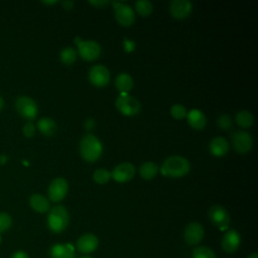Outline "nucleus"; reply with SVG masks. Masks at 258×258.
I'll return each mask as SVG.
<instances>
[{"mask_svg":"<svg viewBox=\"0 0 258 258\" xmlns=\"http://www.w3.org/2000/svg\"><path fill=\"white\" fill-rule=\"evenodd\" d=\"M190 164L185 157L172 155L167 157L161 165V173L169 177H182L188 173Z\"/></svg>","mask_w":258,"mask_h":258,"instance_id":"1","label":"nucleus"},{"mask_svg":"<svg viewBox=\"0 0 258 258\" xmlns=\"http://www.w3.org/2000/svg\"><path fill=\"white\" fill-rule=\"evenodd\" d=\"M80 154L88 162L97 161L103 152L101 141L93 134L85 135L80 142Z\"/></svg>","mask_w":258,"mask_h":258,"instance_id":"2","label":"nucleus"},{"mask_svg":"<svg viewBox=\"0 0 258 258\" xmlns=\"http://www.w3.org/2000/svg\"><path fill=\"white\" fill-rule=\"evenodd\" d=\"M70 216L63 206H55L49 210L47 217V226L53 233H61L69 225Z\"/></svg>","mask_w":258,"mask_h":258,"instance_id":"3","label":"nucleus"},{"mask_svg":"<svg viewBox=\"0 0 258 258\" xmlns=\"http://www.w3.org/2000/svg\"><path fill=\"white\" fill-rule=\"evenodd\" d=\"M115 105L117 110L125 116H134L140 112V102L133 96L127 94H120L116 99Z\"/></svg>","mask_w":258,"mask_h":258,"instance_id":"4","label":"nucleus"},{"mask_svg":"<svg viewBox=\"0 0 258 258\" xmlns=\"http://www.w3.org/2000/svg\"><path fill=\"white\" fill-rule=\"evenodd\" d=\"M15 108L17 113L28 121L35 119L38 113L36 103L28 96H19L15 101Z\"/></svg>","mask_w":258,"mask_h":258,"instance_id":"5","label":"nucleus"},{"mask_svg":"<svg viewBox=\"0 0 258 258\" xmlns=\"http://www.w3.org/2000/svg\"><path fill=\"white\" fill-rule=\"evenodd\" d=\"M76 43L78 45L79 54L85 60H95L101 54V46L94 40H82L77 37Z\"/></svg>","mask_w":258,"mask_h":258,"instance_id":"6","label":"nucleus"},{"mask_svg":"<svg viewBox=\"0 0 258 258\" xmlns=\"http://www.w3.org/2000/svg\"><path fill=\"white\" fill-rule=\"evenodd\" d=\"M208 216L212 224L221 230L227 229L230 225V222H231L230 215L228 211L220 205H215L211 207L208 212Z\"/></svg>","mask_w":258,"mask_h":258,"instance_id":"7","label":"nucleus"},{"mask_svg":"<svg viewBox=\"0 0 258 258\" xmlns=\"http://www.w3.org/2000/svg\"><path fill=\"white\" fill-rule=\"evenodd\" d=\"M112 4L115 11V18L118 23L122 26H131L135 21V13L133 9L129 5L117 1H114Z\"/></svg>","mask_w":258,"mask_h":258,"instance_id":"8","label":"nucleus"},{"mask_svg":"<svg viewBox=\"0 0 258 258\" xmlns=\"http://www.w3.org/2000/svg\"><path fill=\"white\" fill-rule=\"evenodd\" d=\"M232 145L234 149L241 154L247 153L252 149L253 146V139L252 136L245 131L238 130L232 133L231 135Z\"/></svg>","mask_w":258,"mask_h":258,"instance_id":"9","label":"nucleus"},{"mask_svg":"<svg viewBox=\"0 0 258 258\" xmlns=\"http://www.w3.org/2000/svg\"><path fill=\"white\" fill-rule=\"evenodd\" d=\"M69 184L63 177H56L51 180L47 188L48 199L51 202H60L68 194Z\"/></svg>","mask_w":258,"mask_h":258,"instance_id":"10","label":"nucleus"},{"mask_svg":"<svg viewBox=\"0 0 258 258\" xmlns=\"http://www.w3.org/2000/svg\"><path fill=\"white\" fill-rule=\"evenodd\" d=\"M89 80L95 87H105L110 82V72L103 64L93 66L89 71Z\"/></svg>","mask_w":258,"mask_h":258,"instance_id":"11","label":"nucleus"},{"mask_svg":"<svg viewBox=\"0 0 258 258\" xmlns=\"http://www.w3.org/2000/svg\"><path fill=\"white\" fill-rule=\"evenodd\" d=\"M135 166L130 162H123L116 165L112 172L111 177L117 182H127L131 180L135 175Z\"/></svg>","mask_w":258,"mask_h":258,"instance_id":"12","label":"nucleus"},{"mask_svg":"<svg viewBox=\"0 0 258 258\" xmlns=\"http://www.w3.org/2000/svg\"><path fill=\"white\" fill-rule=\"evenodd\" d=\"M204 234L205 231L202 224L198 222H191L184 228L183 238L188 245H197L203 240Z\"/></svg>","mask_w":258,"mask_h":258,"instance_id":"13","label":"nucleus"},{"mask_svg":"<svg viewBox=\"0 0 258 258\" xmlns=\"http://www.w3.org/2000/svg\"><path fill=\"white\" fill-rule=\"evenodd\" d=\"M192 6L188 0H173L169 4V12L173 18L184 19L191 13Z\"/></svg>","mask_w":258,"mask_h":258,"instance_id":"14","label":"nucleus"},{"mask_svg":"<svg viewBox=\"0 0 258 258\" xmlns=\"http://www.w3.org/2000/svg\"><path fill=\"white\" fill-rule=\"evenodd\" d=\"M241 244L240 234L236 230L227 231L222 239V248L227 253L236 252Z\"/></svg>","mask_w":258,"mask_h":258,"instance_id":"15","label":"nucleus"},{"mask_svg":"<svg viewBox=\"0 0 258 258\" xmlns=\"http://www.w3.org/2000/svg\"><path fill=\"white\" fill-rule=\"evenodd\" d=\"M98 246H99V240L97 236L91 233L82 235L77 241V249L84 254H89L94 252L98 248Z\"/></svg>","mask_w":258,"mask_h":258,"instance_id":"16","label":"nucleus"},{"mask_svg":"<svg viewBox=\"0 0 258 258\" xmlns=\"http://www.w3.org/2000/svg\"><path fill=\"white\" fill-rule=\"evenodd\" d=\"M229 148H230V145H229L228 141L226 140V138H224L222 136L213 138L209 144L210 152L214 156H217V157H222V156L226 155L229 151Z\"/></svg>","mask_w":258,"mask_h":258,"instance_id":"17","label":"nucleus"},{"mask_svg":"<svg viewBox=\"0 0 258 258\" xmlns=\"http://www.w3.org/2000/svg\"><path fill=\"white\" fill-rule=\"evenodd\" d=\"M50 257L51 258H75V248L72 244H54L50 248Z\"/></svg>","mask_w":258,"mask_h":258,"instance_id":"18","label":"nucleus"},{"mask_svg":"<svg viewBox=\"0 0 258 258\" xmlns=\"http://www.w3.org/2000/svg\"><path fill=\"white\" fill-rule=\"evenodd\" d=\"M186 120L188 125L196 130H203L207 125V118L205 114L198 109L190 110L186 114Z\"/></svg>","mask_w":258,"mask_h":258,"instance_id":"19","label":"nucleus"},{"mask_svg":"<svg viewBox=\"0 0 258 258\" xmlns=\"http://www.w3.org/2000/svg\"><path fill=\"white\" fill-rule=\"evenodd\" d=\"M29 206L32 210H34L37 213H46L49 211L50 205L48 200L40 195V194H33L29 198Z\"/></svg>","mask_w":258,"mask_h":258,"instance_id":"20","label":"nucleus"},{"mask_svg":"<svg viewBox=\"0 0 258 258\" xmlns=\"http://www.w3.org/2000/svg\"><path fill=\"white\" fill-rule=\"evenodd\" d=\"M37 129L44 136L51 137L55 134L57 126L53 119L49 117H43L37 121Z\"/></svg>","mask_w":258,"mask_h":258,"instance_id":"21","label":"nucleus"},{"mask_svg":"<svg viewBox=\"0 0 258 258\" xmlns=\"http://www.w3.org/2000/svg\"><path fill=\"white\" fill-rule=\"evenodd\" d=\"M133 84V79L126 73L119 74L115 79V87L119 92H121V94H126L127 92L131 91Z\"/></svg>","mask_w":258,"mask_h":258,"instance_id":"22","label":"nucleus"},{"mask_svg":"<svg viewBox=\"0 0 258 258\" xmlns=\"http://www.w3.org/2000/svg\"><path fill=\"white\" fill-rule=\"evenodd\" d=\"M159 170L158 165L153 161H146L139 167V174L143 179L149 180L155 177Z\"/></svg>","mask_w":258,"mask_h":258,"instance_id":"23","label":"nucleus"},{"mask_svg":"<svg viewBox=\"0 0 258 258\" xmlns=\"http://www.w3.org/2000/svg\"><path fill=\"white\" fill-rule=\"evenodd\" d=\"M236 123L242 128H249L254 123V117L250 111L242 110L239 111L235 116Z\"/></svg>","mask_w":258,"mask_h":258,"instance_id":"24","label":"nucleus"},{"mask_svg":"<svg viewBox=\"0 0 258 258\" xmlns=\"http://www.w3.org/2000/svg\"><path fill=\"white\" fill-rule=\"evenodd\" d=\"M135 8H136L137 13L143 17L149 16L153 10L152 3L148 0H138L135 3Z\"/></svg>","mask_w":258,"mask_h":258,"instance_id":"25","label":"nucleus"},{"mask_svg":"<svg viewBox=\"0 0 258 258\" xmlns=\"http://www.w3.org/2000/svg\"><path fill=\"white\" fill-rule=\"evenodd\" d=\"M191 258H217L215 252L207 246H198L191 252Z\"/></svg>","mask_w":258,"mask_h":258,"instance_id":"26","label":"nucleus"},{"mask_svg":"<svg viewBox=\"0 0 258 258\" xmlns=\"http://www.w3.org/2000/svg\"><path fill=\"white\" fill-rule=\"evenodd\" d=\"M60 60L61 62H63L64 64H72L75 62V60L77 59V51L75 50V48L68 46L64 47L61 51H60Z\"/></svg>","mask_w":258,"mask_h":258,"instance_id":"27","label":"nucleus"},{"mask_svg":"<svg viewBox=\"0 0 258 258\" xmlns=\"http://www.w3.org/2000/svg\"><path fill=\"white\" fill-rule=\"evenodd\" d=\"M111 178V172L105 168H98L93 173V179L99 184H104Z\"/></svg>","mask_w":258,"mask_h":258,"instance_id":"28","label":"nucleus"},{"mask_svg":"<svg viewBox=\"0 0 258 258\" xmlns=\"http://www.w3.org/2000/svg\"><path fill=\"white\" fill-rule=\"evenodd\" d=\"M186 109L183 105L181 104H174L171 108H170V115L176 119V120H182L186 117Z\"/></svg>","mask_w":258,"mask_h":258,"instance_id":"29","label":"nucleus"},{"mask_svg":"<svg viewBox=\"0 0 258 258\" xmlns=\"http://www.w3.org/2000/svg\"><path fill=\"white\" fill-rule=\"evenodd\" d=\"M12 226V218L7 213H0V234L6 232Z\"/></svg>","mask_w":258,"mask_h":258,"instance_id":"30","label":"nucleus"},{"mask_svg":"<svg viewBox=\"0 0 258 258\" xmlns=\"http://www.w3.org/2000/svg\"><path fill=\"white\" fill-rule=\"evenodd\" d=\"M217 124L222 130H229L232 128V125H233L232 118L227 114H223L218 118Z\"/></svg>","mask_w":258,"mask_h":258,"instance_id":"31","label":"nucleus"},{"mask_svg":"<svg viewBox=\"0 0 258 258\" xmlns=\"http://www.w3.org/2000/svg\"><path fill=\"white\" fill-rule=\"evenodd\" d=\"M22 133L26 138H31L35 134V126L31 121H28L24 124L22 128Z\"/></svg>","mask_w":258,"mask_h":258,"instance_id":"32","label":"nucleus"},{"mask_svg":"<svg viewBox=\"0 0 258 258\" xmlns=\"http://www.w3.org/2000/svg\"><path fill=\"white\" fill-rule=\"evenodd\" d=\"M89 3L96 6L97 8H102V7L107 6L108 4H110V1H108V0H101L100 1L99 0V1H89Z\"/></svg>","mask_w":258,"mask_h":258,"instance_id":"33","label":"nucleus"},{"mask_svg":"<svg viewBox=\"0 0 258 258\" xmlns=\"http://www.w3.org/2000/svg\"><path fill=\"white\" fill-rule=\"evenodd\" d=\"M11 258H29L28 254L24 251H21V250H18L16 252H14L11 256Z\"/></svg>","mask_w":258,"mask_h":258,"instance_id":"34","label":"nucleus"},{"mask_svg":"<svg viewBox=\"0 0 258 258\" xmlns=\"http://www.w3.org/2000/svg\"><path fill=\"white\" fill-rule=\"evenodd\" d=\"M61 3H62V5L66 9H71L74 6V2H72V1H64V2H61Z\"/></svg>","mask_w":258,"mask_h":258,"instance_id":"35","label":"nucleus"},{"mask_svg":"<svg viewBox=\"0 0 258 258\" xmlns=\"http://www.w3.org/2000/svg\"><path fill=\"white\" fill-rule=\"evenodd\" d=\"M6 161H7V156L4 154H1L0 155V164H4V163H6Z\"/></svg>","mask_w":258,"mask_h":258,"instance_id":"36","label":"nucleus"},{"mask_svg":"<svg viewBox=\"0 0 258 258\" xmlns=\"http://www.w3.org/2000/svg\"><path fill=\"white\" fill-rule=\"evenodd\" d=\"M86 126L89 128H92L94 126V121L92 119H88L86 122Z\"/></svg>","mask_w":258,"mask_h":258,"instance_id":"37","label":"nucleus"},{"mask_svg":"<svg viewBox=\"0 0 258 258\" xmlns=\"http://www.w3.org/2000/svg\"><path fill=\"white\" fill-rule=\"evenodd\" d=\"M3 108H4V100H3V98L0 96V111H1Z\"/></svg>","mask_w":258,"mask_h":258,"instance_id":"38","label":"nucleus"},{"mask_svg":"<svg viewBox=\"0 0 258 258\" xmlns=\"http://www.w3.org/2000/svg\"><path fill=\"white\" fill-rule=\"evenodd\" d=\"M247 258H258V254L256 253V252H254V253H252V254H250Z\"/></svg>","mask_w":258,"mask_h":258,"instance_id":"39","label":"nucleus"},{"mask_svg":"<svg viewBox=\"0 0 258 258\" xmlns=\"http://www.w3.org/2000/svg\"><path fill=\"white\" fill-rule=\"evenodd\" d=\"M42 3H44V4H54V3H56V1H43Z\"/></svg>","mask_w":258,"mask_h":258,"instance_id":"40","label":"nucleus"},{"mask_svg":"<svg viewBox=\"0 0 258 258\" xmlns=\"http://www.w3.org/2000/svg\"><path fill=\"white\" fill-rule=\"evenodd\" d=\"M80 258H93V257H91V256H82Z\"/></svg>","mask_w":258,"mask_h":258,"instance_id":"41","label":"nucleus"},{"mask_svg":"<svg viewBox=\"0 0 258 258\" xmlns=\"http://www.w3.org/2000/svg\"><path fill=\"white\" fill-rule=\"evenodd\" d=\"M1 242H2V237H1V234H0V244H1Z\"/></svg>","mask_w":258,"mask_h":258,"instance_id":"42","label":"nucleus"}]
</instances>
